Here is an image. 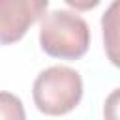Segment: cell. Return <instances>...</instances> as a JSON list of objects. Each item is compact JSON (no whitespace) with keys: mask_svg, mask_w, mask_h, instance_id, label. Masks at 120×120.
Here are the masks:
<instances>
[{"mask_svg":"<svg viewBox=\"0 0 120 120\" xmlns=\"http://www.w3.org/2000/svg\"><path fill=\"white\" fill-rule=\"evenodd\" d=\"M39 45L49 56L77 60L88 51L90 28L81 15L54 9L41 19Z\"/></svg>","mask_w":120,"mask_h":120,"instance_id":"obj_1","label":"cell"},{"mask_svg":"<svg viewBox=\"0 0 120 120\" xmlns=\"http://www.w3.org/2000/svg\"><path fill=\"white\" fill-rule=\"evenodd\" d=\"M34 103L51 116H60L73 111L82 98V79L68 66H51L34 81Z\"/></svg>","mask_w":120,"mask_h":120,"instance_id":"obj_2","label":"cell"},{"mask_svg":"<svg viewBox=\"0 0 120 120\" xmlns=\"http://www.w3.org/2000/svg\"><path fill=\"white\" fill-rule=\"evenodd\" d=\"M47 0H0V43L19 41L26 30L45 17Z\"/></svg>","mask_w":120,"mask_h":120,"instance_id":"obj_3","label":"cell"},{"mask_svg":"<svg viewBox=\"0 0 120 120\" xmlns=\"http://www.w3.org/2000/svg\"><path fill=\"white\" fill-rule=\"evenodd\" d=\"M103 45L109 60L120 68V0H114L101 17Z\"/></svg>","mask_w":120,"mask_h":120,"instance_id":"obj_4","label":"cell"},{"mask_svg":"<svg viewBox=\"0 0 120 120\" xmlns=\"http://www.w3.org/2000/svg\"><path fill=\"white\" fill-rule=\"evenodd\" d=\"M0 120H26L22 101L11 92H0Z\"/></svg>","mask_w":120,"mask_h":120,"instance_id":"obj_5","label":"cell"},{"mask_svg":"<svg viewBox=\"0 0 120 120\" xmlns=\"http://www.w3.org/2000/svg\"><path fill=\"white\" fill-rule=\"evenodd\" d=\"M103 118L105 120H120V88L112 90L103 105Z\"/></svg>","mask_w":120,"mask_h":120,"instance_id":"obj_6","label":"cell"}]
</instances>
